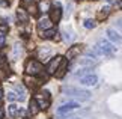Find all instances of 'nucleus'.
I'll return each instance as SVG.
<instances>
[{
    "mask_svg": "<svg viewBox=\"0 0 122 119\" xmlns=\"http://www.w3.org/2000/svg\"><path fill=\"white\" fill-rule=\"evenodd\" d=\"M93 51H95L97 56H101V54H104V56H113L115 51H116V47L112 44V42H109V41L101 39L100 42H98V45L93 48Z\"/></svg>",
    "mask_w": 122,
    "mask_h": 119,
    "instance_id": "obj_1",
    "label": "nucleus"
},
{
    "mask_svg": "<svg viewBox=\"0 0 122 119\" xmlns=\"http://www.w3.org/2000/svg\"><path fill=\"white\" fill-rule=\"evenodd\" d=\"M42 71H44V66H42L41 62L35 60V59L27 60V63H26V74L27 75H33V77H36V75L42 74Z\"/></svg>",
    "mask_w": 122,
    "mask_h": 119,
    "instance_id": "obj_2",
    "label": "nucleus"
},
{
    "mask_svg": "<svg viewBox=\"0 0 122 119\" xmlns=\"http://www.w3.org/2000/svg\"><path fill=\"white\" fill-rule=\"evenodd\" d=\"M63 90L66 92V95L74 97V98L80 99V101H87V99H91V93H89L87 90H80V89H76V88H65Z\"/></svg>",
    "mask_w": 122,
    "mask_h": 119,
    "instance_id": "obj_3",
    "label": "nucleus"
},
{
    "mask_svg": "<svg viewBox=\"0 0 122 119\" xmlns=\"http://www.w3.org/2000/svg\"><path fill=\"white\" fill-rule=\"evenodd\" d=\"M21 8L24 9L27 14H32L33 17L38 15L39 9H38V5H36L33 0H21Z\"/></svg>",
    "mask_w": 122,
    "mask_h": 119,
    "instance_id": "obj_4",
    "label": "nucleus"
},
{
    "mask_svg": "<svg viewBox=\"0 0 122 119\" xmlns=\"http://www.w3.org/2000/svg\"><path fill=\"white\" fill-rule=\"evenodd\" d=\"M35 101H36V104H38L39 110H41V109H47L50 106V92L45 90V92H42L41 95H36Z\"/></svg>",
    "mask_w": 122,
    "mask_h": 119,
    "instance_id": "obj_5",
    "label": "nucleus"
},
{
    "mask_svg": "<svg viewBox=\"0 0 122 119\" xmlns=\"http://www.w3.org/2000/svg\"><path fill=\"white\" fill-rule=\"evenodd\" d=\"M62 56H56V57H53L48 63H47V66H45V71H47V74H54V71L57 69V66H59V63L62 62Z\"/></svg>",
    "mask_w": 122,
    "mask_h": 119,
    "instance_id": "obj_6",
    "label": "nucleus"
},
{
    "mask_svg": "<svg viewBox=\"0 0 122 119\" xmlns=\"http://www.w3.org/2000/svg\"><path fill=\"white\" fill-rule=\"evenodd\" d=\"M97 82H98L97 74H87V75H83L80 78V84H83V86H95Z\"/></svg>",
    "mask_w": 122,
    "mask_h": 119,
    "instance_id": "obj_7",
    "label": "nucleus"
},
{
    "mask_svg": "<svg viewBox=\"0 0 122 119\" xmlns=\"http://www.w3.org/2000/svg\"><path fill=\"white\" fill-rule=\"evenodd\" d=\"M80 107V104L76 103V101H72V103H66V104H63V106H60L57 109V115H63V113H68V112H71V110H76V109Z\"/></svg>",
    "mask_w": 122,
    "mask_h": 119,
    "instance_id": "obj_8",
    "label": "nucleus"
},
{
    "mask_svg": "<svg viewBox=\"0 0 122 119\" xmlns=\"http://www.w3.org/2000/svg\"><path fill=\"white\" fill-rule=\"evenodd\" d=\"M48 11H50V18H48V20L51 23H59L60 18H62V9L53 6V8H50Z\"/></svg>",
    "mask_w": 122,
    "mask_h": 119,
    "instance_id": "obj_9",
    "label": "nucleus"
},
{
    "mask_svg": "<svg viewBox=\"0 0 122 119\" xmlns=\"http://www.w3.org/2000/svg\"><path fill=\"white\" fill-rule=\"evenodd\" d=\"M81 48H83V47H81L80 44H77V45H71V47L68 48V51H66V57H65V59H74V57H77V56L80 54Z\"/></svg>",
    "mask_w": 122,
    "mask_h": 119,
    "instance_id": "obj_10",
    "label": "nucleus"
},
{
    "mask_svg": "<svg viewBox=\"0 0 122 119\" xmlns=\"http://www.w3.org/2000/svg\"><path fill=\"white\" fill-rule=\"evenodd\" d=\"M66 71H68V62H66V59H62V62H60L59 66H57V69L54 71V74H56L57 78H62Z\"/></svg>",
    "mask_w": 122,
    "mask_h": 119,
    "instance_id": "obj_11",
    "label": "nucleus"
},
{
    "mask_svg": "<svg viewBox=\"0 0 122 119\" xmlns=\"http://www.w3.org/2000/svg\"><path fill=\"white\" fill-rule=\"evenodd\" d=\"M24 83H26V86L35 89V88L38 86V84H41L42 82H41V80H38L36 77H33V75H26V77H24Z\"/></svg>",
    "mask_w": 122,
    "mask_h": 119,
    "instance_id": "obj_12",
    "label": "nucleus"
},
{
    "mask_svg": "<svg viewBox=\"0 0 122 119\" xmlns=\"http://www.w3.org/2000/svg\"><path fill=\"white\" fill-rule=\"evenodd\" d=\"M17 18H18V21H20L21 24H27V21H29V14H27L23 8H18L17 9Z\"/></svg>",
    "mask_w": 122,
    "mask_h": 119,
    "instance_id": "obj_13",
    "label": "nucleus"
},
{
    "mask_svg": "<svg viewBox=\"0 0 122 119\" xmlns=\"http://www.w3.org/2000/svg\"><path fill=\"white\" fill-rule=\"evenodd\" d=\"M107 36H109V39L113 42V44H119V42H121V35L116 30H113V29L107 30Z\"/></svg>",
    "mask_w": 122,
    "mask_h": 119,
    "instance_id": "obj_14",
    "label": "nucleus"
},
{
    "mask_svg": "<svg viewBox=\"0 0 122 119\" xmlns=\"http://www.w3.org/2000/svg\"><path fill=\"white\" fill-rule=\"evenodd\" d=\"M56 32L54 29H47V30H44L41 33V36L44 38V39H56Z\"/></svg>",
    "mask_w": 122,
    "mask_h": 119,
    "instance_id": "obj_15",
    "label": "nucleus"
},
{
    "mask_svg": "<svg viewBox=\"0 0 122 119\" xmlns=\"http://www.w3.org/2000/svg\"><path fill=\"white\" fill-rule=\"evenodd\" d=\"M38 27H39L41 30L42 29L47 30V29H50V27H51V21L48 20V18H41V20L38 21Z\"/></svg>",
    "mask_w": 122,
    "mask_h": 119,
    "instance_id": "obj_16",
    "label": "nucleus"
},
{
    "mask_svg": "<svg viewBox=\"0 0 122 119\" xmlns=\"http://www.w3.org/2000/svg\"><path fill=\"white\" fill-rule=\"evenodd\" d=\"M38 112H39V107H38V104H36L35 98H32L30 103H29V113L30 115H36Z\"/></svg>",
    "mask_w": 122,
    "mask_h": 119,
    "instance_id": "obj_17",
    "label": "nucleus"
},
{
    "mask_svg": "<svg viewBox=\"0 0 122 119\" xmlns=\"http://www.w3.org/2000/svg\"><path fill=\"white\" fill-rule=\"evenodd\" d=\"M110 14V6H102L101 11L98 12V20H104V18H107V15Z\"/></svg>",
    "mask_w": 122,
    "mask_h": 119,
    "instance_id": "obj_18",
    "label": "nucleus"
},
{
    "mask_svg": "<svg viewBox=\"0 0 122 119\" xmlns=\"http://www.w3.org/2000/svg\"><path fill=\"white\" fill-rule=\"evenodd\" d=\"M17 113H18V107L15 106V104H11V106L8 107V115H9V118H15Z\"/></svg>",
    "mask_w": 122,
    "mask_h": 119,
    "instance_id": "obj_19",
    "label": "nucleus"
},
{
    "mask_svg": "<svg viewBox=\"0 0 122 119\" xmlns=\"http://www.w3.org/2000/svg\"><path fill=\"white\" fill-rule=\"evenodd\" d=\"M78 63H80V65H84L86 68H92V66L95 65V62H93L92 59H81V60H78Z\"/></svg>",
    "mask_w": 122,
    "mask_h": 119,
    "instance_id": "obj_20",
    "label": "nucleus"
},
{
    "mask_svg": "<svg viewBox=\"0 0 122 119\" xmlns=\"http://www.w3.org/2000/svg\"><path fill=\"white\" fill-rule=\"evenodd\" d=\"M83 24H84V27H86V29H95V27H97V21H93V20H86Z\"/></svg>",
    "mask_w": 122,
    "mask_h": 119,
    "instance_id": "obj_21",
    "label": "nucleus"
},
{
    "mask_svg": "<svg viewBox=\"0 0 122 119\" xmlns=\"http://www.w3.org/2000/svg\"><path fill=\"white\" fill-rule=\"evenodd\" d=\"M5 44H6V33L0 32V47H5Z\"/></svg>",
    "mask_w": 122,
    "mask_h": 119,
    "instance_id": "obj_22",
    "label": "nucleus"
},
{
    "mask_svg": "<svg viewBox=\"0 0 122 119\" xmlns=\"http://www.w3.org/2000/svg\"><path fill=\"white\" fill-rule=\"evenodd\" d=\"M18 53H21V45L20 44H15V47H14V57H18Z\"/></svg>",
    "mask_w": 122,
    "mask_h": 119,
    "instance_id": "obj_23",
    "label": "nucleus"
},
{
    "mask_svg": "<svg viewBox=\"0 0 122 119\" xmlns=\"http://www.w3.org/2000/svg\"><path fill=\"white\" fill-rule=\"evenodd\" d=\"M8 99L9 101H15V99H18V97L15 92H8Z\"/></svg>",
    "mask_w": 122,
    "mask_h": 119,
    "instance_id": "obj_24",
    "label": "nucleus"
},
{
    "mask_svg": "<svg viewBox=\"0 0 122 119\" xmlns=\"http://www.w3.org/2000/svg\"><path fill=\"white\" fill-rule=\"evenodd\" d=\"M72 38H74V36L71 35V33H68V32H65V33H63V39L66 41V42H71V41H72Z\"/></svg>",
    "mask_w": 122,
    "mask_h": 119,
    "instance_id": "obj_25",
    "label": "nucleus"
},
{
    "mask_svg": "<svg viewBox=\"0 0 122 119\" xmlns=\"http://www.w3.org/2000/svg\"><path fill=\"white\" fill-rule=\"evenodd\" d=\"M89 69H91V68H83V69H80V71H77V72H76V75H78V77L81 75V77H83V75L86 74V72H89Z\"/></svg>",
    "mask_w": 122,
    "mask_h": 119,
    "instance_id": "obj_26",
    "label": "nucleus"
},
{
    "mask_svg": "<svg viewBox=\"0 0 122 119\" xmlns=\"http://www.w3.org/2000/svg\"><path fill=\"white\" fill-rule=\"evenodd\" d=\"M5 62H6V57H5V54H2V53H0V66H2V65H5Z\"/></svg>",
    "mask_w": 122,
    "mask_h": 119,
    "instance_id": "obj_27",
    "label": "nucleus"
},
{
    "mask_svg": "<svg viewBox=\"0 0 122 119\" xmlns=\"http://www.w3.org/2000/svg\"><path fill=\"white\" fill-rule=\"evenodd\" d=\"M3 98V88H2V84H0V99Z\"/></svg>",
    "mask_w": 122,
    "mask_h": 119,
    "instance_id": "obj_28",
    "label": "nucleus"
},
{
    "mask_svg": "<svg viewBox=\"0 0 122 119\" xmlns=\"http://www.w3.org/2000/svg\"><path fill=\"white\" fill-rule=\"evenodd\" d=\"M3 116H5V113H3V109L0 107V119H3Z\"/></svg>",
    "mask_w": 122,
    "mask_h": 119,
    "instance_id": "obj_29",
    "label": "nucleus"
},
{
    "mask_svg": "<svg viewBox=\"0 0 122 119\" xmlns=\"http://www.w3.org/2000/svg\"><path fill=\"white\" fill-rule=\"evenodd\" d=\"M23 119H29V118H23Z\"/></svg>",
    "mask_w": 122,
    "mask_h": 119,
    "instance_id": "obj_30",
    "label": "nucleus"
},
{
    "mask_svg": "<svg viewBox=\"0 0 122 119\" xmlns=\"http://www.w3.org/2000/svg\"><path fill=\"white\" fill-rule=\"evenodd\" d=\"M78 2H80V0H78Z\"/></svg>",
    "mask_w": 122,
    "mask_h": 119,
    "instance_id": "obj_31",
    "label": "nucleus"
}]
</instances>
